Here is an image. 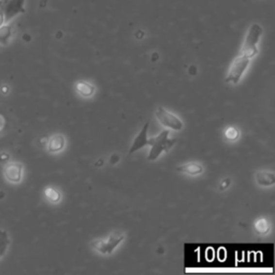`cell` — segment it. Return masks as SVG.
<instances>
[{
  "instance_id": "8fae6325",
  "label": "cell",
  "mask_w": 275,
  "mask_h": 275,
  "mask_svg": "<svg viewBox=\"0 0 275 275\" xmlns=\"http://www.w3.org/2000/svg\"><path fill=\"white\" fill-rule=\"evenodd\" d=\"M77 91L83 97H92L95 93V86L86 81H79L77 83Z\"/></svg>"
},
{
  "instance_id": "5b68a950",
  "label": "cell",
  "mask_w": 275,
  "mask_h": 275,
  "mask_svg": "<svg viewBox=\"0 0 275 275\" xmlns=\"http://www.w3.org/2000/svg\"><path fill=\"white\" fill-rule=\"evenodd\" d=\"M25 1L26 0H4L1 7V12L3 13L4 22L9 23L18 14L25 13Z\"/></svg>"
},
{
  "instance_id": "7402d4cb",
  "label": "cell",
  "mask_w": 275,
  "mask_h": 275,
  "mask_svg": "<svg viewBox=\"0 0 275 275\" xmlns=\"http://www.w3.org/2000/svg\"><path fill=\"white\" fill-rule=\"evenodd\" d=\"M3 2H4V0H0V9H1V7H2Z\"/></svg>"
},
{
  "instance_id": "ac0fdd59",
  "label": "cell",
  "mask_w": 275,
  "mask_h": 275,
  "mask_svg": "<svg viewBox=\"0 0 275 275\" xmlns=\"http://www.w3.org/2000/svg\"><path fill=\"white\" fill-rule=\"evenodd\" d=\"M229 184H230V181H229V179H226V181L223 182V183L221 184V189H225V188H226V187L228 186Z\"/></svg>"
},
{
  "instance_id": "5bb4252c",
  "label": "cell",
  "mask_w": 275,
  "mask_h": 275,
  "mask_svg": "<svg viewBox=\"0 0 275 275\" xmlns=\"http://www.w3.org/2000/svg\"><path fill=\"white\" fill-rule=\"evenodd\" d=\"M9 244H10V240L8 232L0 229V257H2L4 253H6Z\"/></svg>"
},
{
  "instance_id": "2e32d148",
  "label": "cell",
  "mask_w": 275,
  "mask_h": 275,
  "mask_svg": "<svg viewBox=\"0 0 275 275\" xmlns=\"http://www.w3.org/2000/svg\"><path fill=\"white\" fill-rule=\"evenodd\" d=\"M225 137H226V139L229 140V141H236V140L239 138L238 129L233 127L227 128L226 131H225Z\"/></svg>"
},
{
  "instance_id": "d6986e66",
  "label": "cell",
  "mask_w": 275,
  "mask_h": 275,
  "mask_svg": "<svg viewBox=\"0 0 275 275\" xmlns=\"http://www.w3.org/2000/svg\"><path fill=\"white\" fill-rule=\"evenodd\" d=\"M8 159H9L8 154H1V156H0V161H8Z\"/></svg>"
},
{
  "instance_id": "6da1fadb",
  "label": "cell",
  "mask_w": 275,
  "mask_h": 275,
  "mask_svg": "<svg viewBox=\"0 0 275 275\" xmlns=\"http://www.w3.org/2000/svg\"><path fill=\"white\" fill-rule=\"evenodd\" d=\"M149 123L144 125L141 132L134 139L131 147L129 149V154H133L134 152L139 151V149L143 148L144 146H151V151L147 156V159L151 162L156 161V159L161 156L162 153H168L171 149L174 144L177 143V139H170L169 138V130H163L157 137H154L148 139L147 138V130H148Z\"/></svg>"
},
{
  "instance_id": "4fadbf2b",
  "label": "cell",
  "mask_w": 275,
  "mask_h": 275,
  "mask_svg": "<svg viewBox=\"0 0 275 275\" xmlns=\"http://www.w3.org/2000/svg\"><path fill=\"white\" fill-rule=\"evenodd\" d=\"M255 230H256V232L258 234L264 236V234L269 233L270 231V224L266 218H260L255 223Z\"/></svg>"
},
{
  "instance_id": "277c9868",
  "label": "cell",
  "mask_w": 275,
  "mask_h": 275,
  "mask_svg": "<svg viewBox=\"0 0 275 275\" xmlns=\"http://www.w3.org/2000/svg\"><path fill=\"white\" fill-rule=\"evenodd\" d=\"M249 58L241 54L232 62L230 66L228 76L226 78V82L230 84H238L240 80L243 77L244 72L246 71L247 67L249 66Z\"/></svg>"
},
{
  "instance_id": "3957f363",
  "label": "cell",
  "mask_w": 275,
  "mask_h": 275,
  "mask_svg": "<svg viewBox=\"0 0 275 275\" xmlns=\"http://www.w3.org/2000/svg\"><path fill=\"white\" fill-rule=\"evenodd\" d=\"M125 236L119 231H114L107 240H95L91 243V247L100 254L109 255L112 254L118 244H121Z\"/></svg>"
},
{
  "instance_id": "ffe728a7",
  "label": "cell",
  "mask_w": 275,
  "mask_h": 275,
  "mask_svg": "<svg viewBox=\"0 0 275 275\" xmlns=\"http://www.w3.org/2000/svg\"><path fill=\"white\" fill-rule=\"evenodd\" d=\"M3 126H4V119L1 115H0V130L3 128Z\"/></svg>"
},
{
  "instance_id": "ba28073f",
  "label": "cell",
  "mask_w": 275,
  "mask_h": 275,
  "mask_svg": "<svg viewBox=\"0 0 275 275\" xmlns=\"http://www.w3.org/2000/svg\"><path fill=\"white\" fill-rule=\"evenodd\" d=\"M177 170L178 172L186 173L189 174V176H199V174L203 172V167L202 164L199 162H189L178 167Z\"/></svg>"
},
{
  "instance_id": "7c38bea8",
  "label": "cell",
  "mask_w": 275,
  "mask_h": 275,
  "mask_svg": "<svg viewBox=\"0 0 275 275\" xmlns=\"http://www.w3.org/2000/svg\"><path fill=\"white\" fill-rule=\"evenodd\" d=\"M13 34V27L11 25H2L0 26V44L1 46H8Z\"/></svg>"
},
{
  "instance_id": "8992f818",
  "label": "cell",
  "mask_w": 275,
  "mask_h": 275,
  "mask_svg": "<svg viewBox=\"0 0 275 275\" xmlns=\"http://www.w3.org/2000/svg\"><path fill=\"white\" fill-rule=\"evenodd\" d=\"M156 117L161 123L162 126L168 127L170 129L173 130H181L183 128V122L179 119L177 115H174L173 113H170L169 111H167L166 109H163L162 107H159L156 110Z\"/></svg>"
},
{
  "instance_id": "52a82bcc",
  "label": "cell",
  "mask_w": 275,
  "mask_h": 275,
  "mask_svg": "<svg viewBox=\"0 0 275 275\" xmlns=\"http://www.w3.org/2000/svg\"><path fill=\"white\" fill-rule=\"evenodd\" d=\"M22 171L23 167L21 163H9L8 166L4 168V176H6L8 181L12 183H18L22 179Z\"/></svg>"
},
{
  "instance_id": "e0dca14e",
  "label": "cell",
  "mask_w": 275,
  "mask_h": 275,
  "mask_svg": "<svg viewBox=\"0 0 275 275\" xmlns=\"http://www.w3.org/2000/svg\"><path fill=\"white\" fill-rule=\"evenodd\" d=\"M6 24L4 22V16H3V13L1 12V10H0V26H2V25Z\"/></svg>"
},
{
  "instance_id": "30bf717a",
  "label": "cell",
  "mask_w": 275,
  "mask_h": 275,
  "mask_svg": "<svg viewBox=\"0 0 275 275\" xmlns=\"http://www.w3.org/2000/svg\"><path fill=\"white\" fill-rule=\"evenodd\" d=\"M256 182L260 186H271L275 183L274 173L270 171H259L256 173Z\"/></svg>"
},
{
  "instance_id": "44dd1931",
  "label": "cell",
  "mask_w": 275,
  "mask_h": 275,
  "mask_svg": "<svg viewBox=\"0 0 275 275\" xmlns=\"http://www.w3.org/2000/svg\"><path fill=\"white\" fill-rule=\"evenodd\" d=\"M8 92V88L7 87H2V93H7Z\"/></svg>"
},
{
  "instance_id": "9c48e42d",
  "label": "cell",
  "mask_w": 275,
  "mask_h": 275,
  "mask_svg": "<svg viewBox=\"0 0 275 275\" xmlns=\"http://www.w3.org/2000/svg\"><path fill=\"white\" fill-rule=\"evenodd\" d=\"M65 138L62 134H55L51 139L49 140L48 143V149L49 153H57L61 152L62 149L65 147Z\"/></svg>"
},
{
  "instance_id": "7a4b0ae2",
  "label": "cell",
  "mask_w": 275,
  "mask_h": 275,
  "mask_svg": "<svg viewBox=\"0 0 275 275\" xmlns=\"http://www.w3.org/2000/svg\"><path fill=\"white\" fill-rule=\"evenodd\" d=\"M262 34V27L259 24H253L249 27L246 37H245L243 47H242V53L245 56L248 57L249 59L256 56L258 54V49L257 44L260 40V37Z\"/></svg>"
},
{
  "instance_id": "9a60e30c",
  "label": "cell",
  "mask_w": 275,
  "mask_h": 275,
  "mask_svg": "<svg viewBox=\"0 0 275 275\" xmlns=\"http://www.w3.org/2000/svg\"><path fill=\"white\" fill-rule=\"evenodd\" d=\"M46 196L51 202L56 203L61 200V194H59L56 189L54 188H47L46 189Z\"/></svg>"
}]
</instances>
